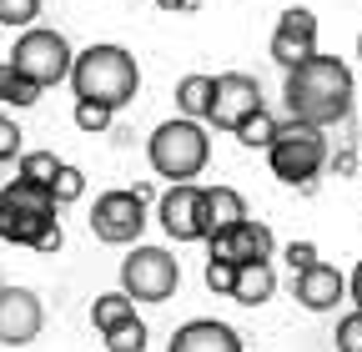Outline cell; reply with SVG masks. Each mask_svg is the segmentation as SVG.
<instances>
[{
	"mask_svg": "<svg viewBox=\"0 0 362 352\" xmlns=\"http://www.w3.org/2000/svg\"><path fill=\"white\" fill-rule=\"evenodd\" d=\"M282 96H287V111L292 121H312V126H332V121H347L352 111V71L337 61V56H307L297 66H287V81H282Z\"/></svg>",
	"mask_w": 362,
	"mask_h": 352,
	"instance_id": "1",
	"label": "cell"
},
{
	"mask_svg": "<svg viewBox=\"0 0 362 352\" xmlns=\"http://www.w3.org/2000/svg\"><path fill=\"white\" fill-rule=\"evenodd\" d=\"M66 81H71L76 101H96V106H111V111H121L136 91H141L136 56L121 51V46H86L81 56H71Z\"/></svg>",
	"mask_w": 362,
	"mask_h": 352,
	"instance_id": "2",
	"label": "cell"
},
{
	"mask_svg": "<svg viewBox=\"0 0 362 352\" xmlns=\"http://www.w3.org/2000/svg\"><path fill=\"white\" fill-rule=\"evenodd\" d=\"M146 156H151V171L156 176H171V182H192L202 176L206 156H211V136L197 116H176V121H161L146 141Z\"/></svg>",
	"mask_w": 362,
	"mask_h": 352,
	"instance_id": "3",
	"label": "cell"
},
{
	"mask_svg": "<svg viewBox=\"0 0 362 352\" xmlns=\"http://www.w3.org/2000/svg\"><path fill=\"white\" fill-rule=\"evenodd\" d=\"M51 232H61L51 187H35L25 176H16V182L0 192V237L16 242V247H40Z\"/></svg>",
	"mask_w": 362,
	"mask_h": 352,
	"instance_id": "4",
	"label": "cell"
},
{
	"mask_svg": "<svg viewBox=\"0 0 362 352\" xmlns=\"http://www.w3.org/2000/svg\"><path fill=\"white\" fill-rule=\"evenodd\" d=\"M267 161H272V176H282L287 187L317 176V171H322V161H327L322 126H312V121H287V126H277V131H272V141H267Z\"/></svg>",
	"mask_w": 362,
	"mask_h": 352,
	"instance_id": "5",
	"label": "cell"
},
{
	"mask_svg": "<svg viewBox=\"0 0 362 352\" xmlns=\"http://www.w3.org/2000/svg\"><path fill=\"white\" fill-rule=\"evenodd\" d=\"M71 56H76V51L66 46V35H61V30L25 25V30H21V40H16V51H11V66H16L25 81H35L40 91H45V86H61V81H66Z\"/></svg>",
	"mask_w": 362,
	"mask_h": 352,
	"instance_id": "6",
	"label": "cell"
},
{
	"mask_svg": "<svg viewBox=\"0 0 362 352\" xmlns=\"http://www.w3.org/2000/svg\"><path fill=\"white\" fill-rule=\"evenodd\" d=\"M181 287V267L166 247H136L121 262V292L131 302H166Z\"/></svg>",
	"mask_w": 362,
	"mask_h": 352,
	"instance_id": "7",
	"label": "cell"
},
{
	"mask_svg": "<svg viewBox=\"0 0 362 352\" xmlns=\"http://www.w3.org/2000/svg\"><path fill=\"white\" fill-rule=\"evenodd\" d=\"M141 227H146V201L136 192H106V196H96V206H90V232H96V242L131 247L141 237Z\"/></svg>",
	"mask_w": 362,
	"mask_h": 352,
	"instance_id": "8",
	"label": "cell"
},
{
	"mask_svg": "<svg viewBox=\"0 0 362 352\" xmlns=\"http://www.w3.org/2000/svg\"><path fill=\"white\" fill-rule=\"evenodd\" d=\"M262 106V86L242 71H226V76H211V101H206V116L216 131H237L242 116H252Z\"/></svg>",
	"mask_w": 362,
	"mask_h": 352,
	"instance_id": "9",
	"label": "cell"
},
{
	"mask_svg": "<svg viewBox=\"0 0 362 352\" xmlns=\"http://www.w3.org/2000/svg\"><path fill=\"white\" fill-rule=\"evenodd\" d=\"M156 211H161L166 237H176V242H202V237H206V187L176 182V187L161 196Z\"/></svg>",
	"mask_w": 362,
	"mask_h": 352,
	"instance_id": "10",
	"label": "cell"
},
{
	"mask_svg": "<svg viewBox=\"0 0 362 352\" xmlns=\"http://www.w3.org/2000/svg\"><path fill=\"white\" fill-rule=\"evenodd\" d=\"M45 327V307L35 292L25 287H0V342L6 347H25L35 342Z\"/></svg>",
	"mask_w": 362,
	"mask_h": 352,
	"instance_id": "11",
	"label": "cell"
},
{
	"mask_svg": "<svg viewBox=\"0 0 362 352\" xmlns=\"http://www.w3.org/2000/svg\"><path fill=\"white\" fill-rule=\"evenodd\" d=\"M211 242V257H226V262H272V227L267 222H252V216H242L237 227H226V232H206Z\"/></svg>",
	"mask_w": 362,
	"mask_h": 352,
	"instance_id": "12",
	"label": "cell"
},
{
	"mask_svg": "<svg viewBox=\"0 0 362 352\" xmlns=\"http://www.w3.org/2000/svg\"><path fill=\"white\" fill-rule=\"evenodd\" d=\"M312 51H317V16L302 11V6L282 11L277 30H272V61H277V66H297Z\"/></svg>",
	"mask_w": 362,
	"mask_h": 352,
	"instance_id": "13",
	"label": "cell"
},
{
	"mask_svg": "<svg viewBox=\"0 0 362 352\" xmlns=\"http://www.w3.org/2000/svg\"><path fill=\"white\" fill-rule=\"evenodd\" d=\"M342 292H347V277L337 267H327V262H312V267L292 272V297L307 307V312H332L342 302Z\"/></svg>",
	"mask_w": 362,
	"mask_h": 352,
	"instance_id": "14",
	"label": "cell"
},
{
	"mask_svg": "<svg viewBox=\"0 0 362 352\" xmlns=\"http://www.w3.org/2000/svg\"><path fill=\"white\" fill-rule=\"evenodd\" d=\"M166 352H242V337H237V327H226V322L197 317V322L171 332Z\"/></svg>",
	"mask_w": 362,
	"mask_h": 352,
	"instance_id": "15",
	"label": "cell"
},
{
	"mask_svg": "<svg viewBox=\"0 0 362 352\" xmlns=\"http://www.w3.org/2000/svg\"><path fill=\"white\" fill-rule=\"evenodd\" d=\"M272 292H277V272H272V262H242L226 297H237L242 307H262Z\"/></svg>",
	"mask_w": 362,
	"mask_h": 352,
	"instance_id": "16",
	"label": "cell"
},
{
	"mask_svg": "<svg viewBox=\"0 0 362 352\" xmlns=\"http://www.w3.org/2000/svg\"><path fill=\"white\" fill-rule=\"evenodd\" d=\"M247 216V201L237 187H211L206 192V232H226Z\"/></svg>",
	"mask_w": 362,
	"mask_h": 352,
	"instance_id": "17",
	"label": "cell"
},
{
	"mask_svg": "<svg viewBox=\"0 0 362 352\" xmlns=\"http://www.w3.org/2000/svg\"><path fill=\"white\" fill-rule=\"evenodd\" d=\"M206 101H211V76H181V86H176V106H181V116H206Z\"/></svg>",
	"mask_w": 362,
	"mask_h": 352,
	"instance_id": "18",
	"label": "cell"
},
{
	"mask_svg": "<svg viewBox=\"0 0 362 352\" xmlns=\"http://www.w3.org/2000/svg\"><path fill=\"white\" fill-rule=\"evenodd\" d=\"M0 101H6V106H35V101H40V86L25 81V76L6 61V66H0Z\"/></svg>",
	"mask_w": 362,
	"mask_h": 352,
	"instance_id": "19",
	"label": "cell"
},
{
	"mask_svg": "<svg viewBox=\"0 0 362 352\" xmlns=\"http://www.w3.org/2000/svg\"><path fill=\"white\" fill-rule=\"evenodd\" d=\"M126 317H136V302H131L126 292H106V297L90 302V322H96L101 332L116 327V322H126Z\"/></svg>",
	"mask_w": 362,
	"mask_h": 352,
	"instance_id": "20",
	"label": "cell"
},
{
	"mask_svg": "<svg viewBox=\"0 0 362 352\" xmlns=\"http://www.w3.org/2000/svg\"><path fill=\"white\" fill-rule=\"evenodd\" d=\"M146 322H136V317H126V322H116V327H106V352H146Z\"/></svg>",
	"mask_w": 362,
	"mask_h": 352,
	"instance_id": "21",
	"label": "cell"
},
{
	"mask_svg": "<svg viewBox=\"0 0 362 352\" xmlns=\"http://www.w3.org/2000/svg\"><path fill=\"white\" fill-rule=\"evenodd\" d=\"M272 131H277V121L267 116V106H257L252 116H242V126L232 131V136H237L242 146H252V151H257V146L267 151V141H272Z\"/></svg>",
	"mask_w": 362,
	"mask_h": 352,
	"instance_id": "22",
	"label": "cell"
},
{
	"mask_svg": "<svg viewBox=\"0 0 362 352\" xmlns=\"http://www.w3.org/2000/svg\"><path fill=\"white\" fill-rule=\"evenodd\" d=\"M51 196H56V206H71V201H81L86 196V176H81V166H56V176H51Z\"/></svg>",
	"mask_w": 362,
	"mask_h": 352,
	"instance_id": "23",
	"label": "cell"
},
{
	"mask_svg": "<svg viewBox=\"0 0 362 352\" xmlns=\"http://www.w3.org/2000/svg\"><path fill=\"white\" fill-rule=\"evenodd\" d=\"M56 156L51 151H21V176L25 182H35V187H51V176H56Z\"/></svg>",
	"mask_w": 362,
	"mask_h": 352,
	"instance_id": "24",
	"label": "cell"
},
{
	"mask_svg": "<svg viewBox=\"0 0 362 352\" xmlns=\"http://www.w3.org/2000/svg\"><path fill=\"white\" fill-rule=\"evenodd\" d=\"M35 16H40V0H0V25H11V30L35 25Z\"/></svg>",
	"mask_w": 362,
	"mask_h": 352,
	"instance_id": "25",
	"label": "cell"
},
{
	"mask_svg": "<svg viewBox=\"0 0 362 352\" xmlns=\"http://www.w3.org/2000/svg\"><path fill=\"white\" fill-rule=\"evenodd\" d=\"M76 126L86 131V136H101V131L111 126V106H96V101H76Z\"/></svg>",
	"mask_w": 362,
	"mask_h": 352,
	"instance_id": "26",
	"label": "cell"
},
{
	"mask_svg": "<svg viewBox=\"0 0 362 352\" xmlns=\"http://www.w3.org/2000/svg\"><path fill=\"white\" fill-rule=\"evenodd\" d=\"M337 352H362V307L337 322Z\"/></svg>",
	"mask_w": 362,
	"mask_h": 352,
	"instance_id": "27",
	"label": "cell"
},
{
	"mask_svg": "<svg viewBox=\"0 0 362 352\" xmlns=\"http://www.w3.org/2000/svg\"><path fill=\"white\" fill-rule=\"evenodd\" d=\"M232 277H237V262H226V257H211V262H206V287H211V292L226 297V292H232Z\"/></svg>",
	"mask_w": 362,
	"mask_h": 352,
	"instance_id": "28",
	"label": "cell"
},
{
	"mask_svg": "<svg viewBox=\"0 0 362 352\" xmlns=\"http://www.w3.org/2000/svg\"><path fill=\"white\" fill-rule=\"evenodd\" d=\"M16 156H21V126L0 116V161H16Z\"/></svg>",
	"mask_w": 362,
	"mask_h": 352,
	"instance_id": "29",
	"label": "cell"
},
{
	"mask_svg": "<svg viewBox=\"0 0 362 352\" xmlns=\"http://www.w3.org/2000/svg\"><path fill=\"white\" fill-rule=\"evenodd\" d=\"M282 257H287V267H292V272H302V267H312V262H317V247H312V242H287Z\"/></svg>",
	"mask_w": 362,
	"mask_h": 352,
	"instance_id": "30",
	"label": "cell"
},
{
	"mask_svg": "<svg viewBox=\"0 0 362 352\" xmlns=\"http://www.w3.org/2000/svg\"><path fill=\"white\" fill-rule=\"evenodd\" d=\"M332 166H337V176H352V171H357V151H342Z\"/></svg>",
	"mask_w": 362,
	"mask_h": 352,
	"instance_id": "31",
	"label": "cell"
},
{
	"mask_svg": "<svg viewBox=\"0 0 362 352\" xmlns=\"http://www.w3.org/2000/svg\"><path fill=\"white\" fill-rule=\"evenodd\" d=\"M347 292H352V302H357V307H362V262H357V272H352V277H347Z\"/></svg>",
	"mask_w": 362,
	"mask_h": 352,
	"instance_id": "32",
	"label": "cell"
},
{
	"mask_svg": "<svg viewBox=\"0 0 362 352\" xmlns=\"http://www.w3.org/2000/svg\"><path fill=\"white\" fill-rule=\"evenodd\" d=\"M161 11H197V0H156Z\"/></svg>",
	"mask_w": 362,
	"mask_h": 352,
	"instance_id": "33",
	"label": "cell"
},
{
	"mask_svg": "<svg viewBox=\"0 0 362 352\" xmlns=\"http://www.w3.org/2000/svg\"><path fill=\"white\" fill-rule=\"evenodd\" d=\"M357 61H362V35H357Z\"/></svg>",
	"mask_w": 362,
	"mask_h": 352,
	"instance_id": "34",
	"label": "cell"
},
{
	"mask_svg": "<svg viewBox=\"0 0 362 352\" xmlns=\"http://www.w3.org/2000/svg\"><path fill=\"white\" fill-rule=\"evenodd\" d=\"M131 6H141V0H131Z\"/></svg>",
	"mask_w": 362,
	"mask_h": 352,
	"instance_id": "35",
	"label": "cell"
}]
</instances>
